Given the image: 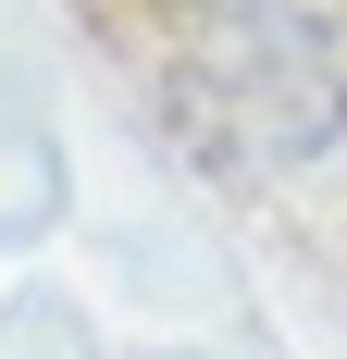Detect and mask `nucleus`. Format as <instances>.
<instances>
[{
  "mask_svg": "<svg viewBox=\"0 0 347 359\" xmlns=\"http://www.w3.org/2000/svg\"><path fill=\"white\" fill-rule=\"evenodd\" d=\"M162 111L211 174H298L347 137V37L310 0H174Z\"/></svg>",
  "mask_w": 347,
  "mask_h": 359,
  "instance_id": "1",
  "label": "nucleus"
}]
</instances>
